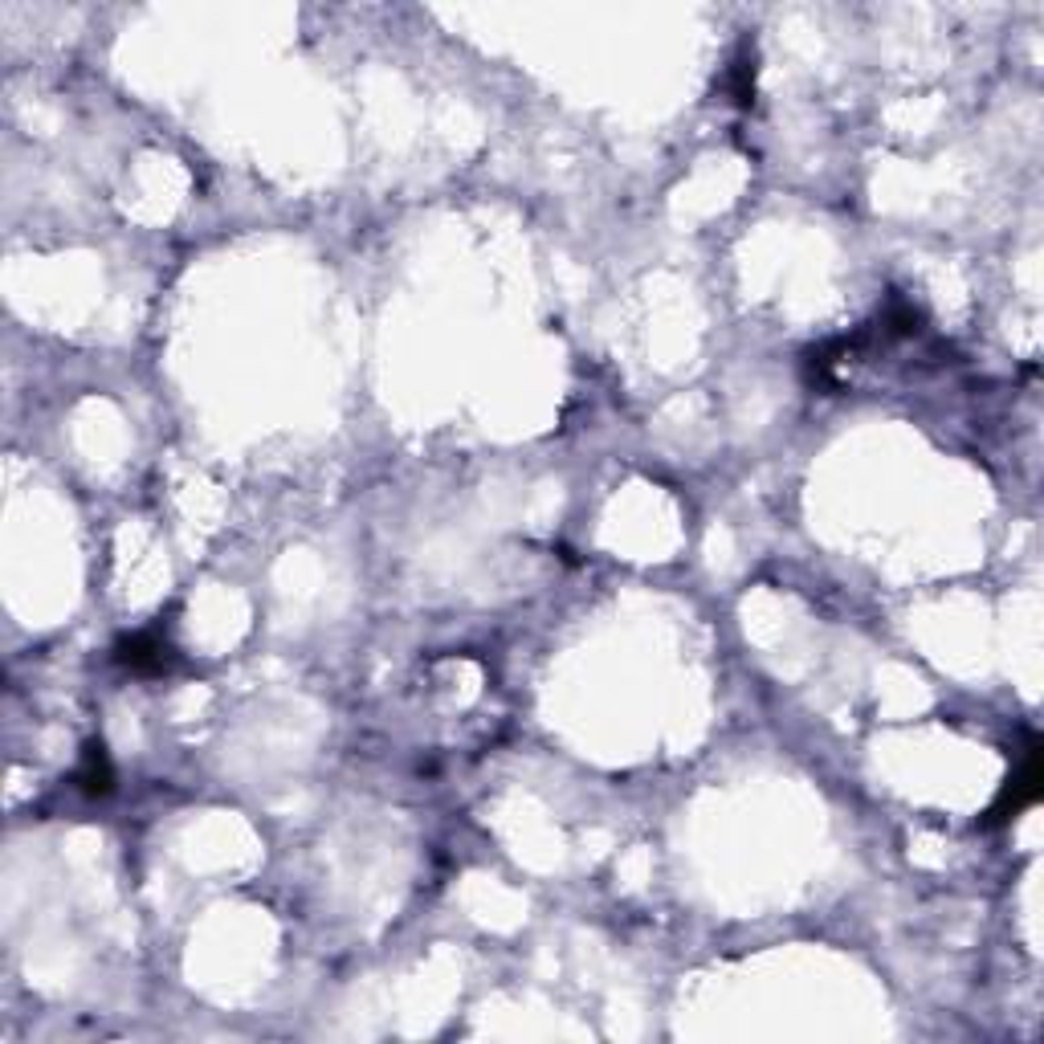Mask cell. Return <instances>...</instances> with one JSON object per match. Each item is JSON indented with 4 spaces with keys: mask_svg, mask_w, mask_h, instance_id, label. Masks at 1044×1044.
I'll list each match as a JSON object with an SVG mask.
<instances>
[{
    "mask_svg": "<svg viewBox=\"0 0 1044 1044\" xmlns=\"http://www.w3.org/2000/svg\"><path fill=\"white\" fill-rule=\"evenodd\" d=\"M119 661L131 673H160L167 666V645L152 633H136L119 645Z\"/></svg>",
    "mask_w": 1044,
    "mask_h": 1044,
    "instance_id": "1",
    "label": "cell"
},
{
    "mask_svg": "<svg viewBox=\"0 0 1044 1044\" xmlns=\"http://www.w3.org/2000/svg\"><path fill=\"white\" fill-rule=\"evenodd\" d=\"M78 784H82V791H86V796H106V791H110V784H115L110 759H106V751L98 747V742H91V747H86V759H82V767H78Z\"/></svg>",
    "mask_w": 1044,
    "mask_h": 1044,
    "instance_id": "2",
    "label": "cell"
}]
</instances>
